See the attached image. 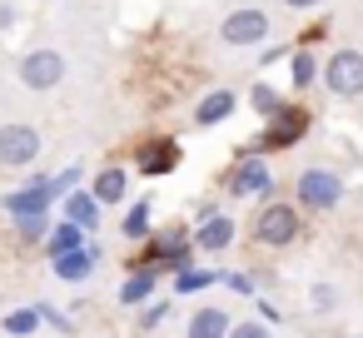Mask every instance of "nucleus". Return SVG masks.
I'll return each instance as SVG.
<instances>
[{
    "label": "nucleus",
    "instance_id": "obj_12",
    "mask_svg": "<svg viewBox=\"0 0 363 338\" xmlns=\"http://www.w3.org/2000/svg\"><path fill=\"white\" fill-rule=\"evenodd\" d=\"M60 219L75 224V229H85V234H95V229H100V199H95L90 189H75V194L60 199Z\"/></svg>",
    "mask_w": 363,
    "mask_h": 338
},
{
    "label": "nucleus",
    "instance_id": "obj_28",
    "mask_svg": "<svg viewBox=\"0 0 363 338\" xmlns=\"http://www.w3.org/2000/svg\"><path fill=\"white\" fill-rule=\"evenodd\" d=\"M229 338H274V328H269L264 318H239V323L229 328Z\"/></svg>",
    "mask_w": 363,
    "mask_h": 338
},
{
    "label": "nucleus",
    "instance_id": "obj_11",
    "mask_svg": "<svg viewBox=\"0 0 363 338\" xmlns=\"http://www.w3.org/2000/svg\"><path fill=\"white\" fill-rule=\"evenodd\" d=\"M60 80H65V55H60V50H30V55L21 60V85H26V90L45 95V90H55Z\"/></svg>",
    "mask_w": 363,
    "mask_h": 338
},
{
    "label": "nucleus",
    "instance_id": "obj_23",
    "mask_svg": "<svg viewBox=\"0 0 363 338\" xmlns=\"http://www.w3.org/2000/svg\"><path fill=\"white\" fill-rule=\"evenodd\" d=\"M150 214H155V204L150 199H135L125 209V219H120V234L125 239H150Z\"/></svg>",
    "mask_w": 363,
    "mask_h": 338
},
{
    "label": "nucleus",
    "instance_id": "obj_17",
    "mask_svg": "<svg viewBox=\"0 0 363 338\" xmlns=\"http://www.w3.org/2000/svg\"><path fill=\"white\" fill-rule=\"evenodd\" d=\"M95 264H100V249H95V244H85L80 254H65V259H50V269H55V278H65V283H85V278L95 274Z\"/></svg>",
    "mask_w": 363,
    "mask_h": 338
},
{
    "label": "nucleus",
    "instance_id": "obj_10",
    "mask_svg": "<svg viewBox=\"0 0 363 338\" xmlns=\"http://www.w3.org/2000/svg\"><path fill=\"white\" fill-rule=\"evenodd\" d=\"M179 159H184V150H179V140H169V135H155V140H145V145L135 150V169H140L145 179H164V174H174Z\"/></svg>",
    "mask_w": 363,
    "mask_h": 338
},
{
    "label": "nucleus",
    "instance_id": "obj_33",
    "mask_svg": "<svg viewBox=\"0 0 363 338\" xmlns=\"http://www.w3.org/2000/svg\"><path fill=\"white\" fill-rule=\"evenodd\" d=\"M284 55H289V45H269V50L259 55V65H274V60H284Z\"/></svg>",
    "mask_w": 363,
    "mask_h": 338
},
{
    "label": "nucleus",
    "instance_id": "obj_9",
    "mask_svg": "<svg viewBox=\"0 0 363 338\" xmlns=\"http://www.w3.org/2000/svg\"><path fill=\"white\" fill-rule=\"evenodd\" d=\"M219 40L224 45H259V40H269V11H259V6L229 11L224 26H219Z\"/></svg>",
    "mask_w": 363,
    "mask_h": 338
},
{
    "label": "nucleus",
    "instance_id": "obj_25",
    "mask_svg": "<svg viewBox=\"0 0 363 338\" xmlns=\"http://www.w3.org/2000/svg\"><path fill=\"white\" fill-rule=\"evenodd\" d=\"M16 234L26 244H45L50 239V214H35V219H16Z\"/></svg>",
    "mask_w": 363,
    "mask_h": 338
},
{
    "label": "nucleus",
    "instance_id": "obj_8",
    "mask_svg": "<svg viewBox=\"0 0 363 338\" xmlns=\"http://www.w3.org/2000/svg\"><path fill=\"white\" fill-rule=\"evenodd\" d=\"M35 159H40V130L35 125H21V120L0 125V164L6 169H30Z\"/></svg>",
    "mask_w": 363,
    "mask_h": 338
},
{
    "label": "nucleus",
    "instance_id": "obj_31",
    "mask_svg": "<svg viewBox=\"0 0 363 338\" xmlns=\"http://www.w3.org/2000/svg\"><path fill=\"white\" fill-rule=\"evenodd\" d=\"M40 318H45V323H50V328H55V333H65V338H70V333H75V323H70V318H65V313H60V308H55V303H40Z\"/></svg>",
    "mask_w": 363,
    "mask_h": 338
},
{
    "label": "nucleus",
    "instance_id": "obj_7",
    "mask_svg": "<svg viewBox=\"0 0 363 338\" xmlns=\"http://www.w3.org/2000/svg\"><path fill=\"white\" fill-rule=\"evenodd\" d=\"M50 204H60V199H55V179H50V174H30V184H21L16 194L0 199V209H6L11 219H35V214H50Z\"/></svg>",
    "mask_w": 363,
    "mask_h": 338
},
{
    "label": "nucleus",
    "instance_id": "obj_14",
    "mask_svg": "<svg viewBox=\"0 0 363 338\" xmlns=\"http://www.w3.org/2000/svg\"><path fill=\"white\" fill-rule=\"evenodd\" d=\"M234 110H239V95H234V90H209V95L194 105V125H199V130H214V125L234 120Z\"/></svg>",
    "mask_w": 363,
    "mask_h": 338
},
{
    "label": "nucleus",
    "instance_id": "obj_19",
    "mask_svg": "<svg viewBox=\"0 0 363 338\" xmlns=\"http://www.w3.org/2000/svg\"><path fill=\"white\" fill-rule=\"evenodd\" d=\"M224 274H214V269H199V264H184L174 278H169V293L174 298H189V293H204L209 283H219Z\"/></svg>",
    "mask_w": 363,
    "mask_h": 338
},
{
    "label": "nucleus",
    "instance_id": "obj_6",
    "mask_svg": "<svg viewBox=\"0 0 363 338\" xmlns=\"http://www.w3.org/2000/svg\"><path fill=\"white\" fill-rule=\"evenodd\" d=\"M323 85L338 100H358L363 95V50H333L323 60Z\"/></svg>",
    "mask_w": 363,
    "mask_h": 338
},
{
    "label": "nucleus",
    "instance_id": "obj_20",
    "mask_svg": "<svg viewBox=\"0 0 363 338\" xmlns=\"http://www.w3.org/2000/svg\"><path fill=\"white\" fill-rule=\"evenodd\" d=\"M90 239H85V229H75V224H55L50 229V239H45V259H65V254H80Z\"/></svg>",
    "mask_w": 363,
    "mask_h": 338
},
{
    "label": "nucleus",
    "instance_id": "obj_22",
    "mask_svg": "<svg viewBox=\"0 0 363 338\" xmlns=\"http://www.w3.org/2000/svg\"><path fill=\"white\" fill-rule=\"evenodd\" d=\"M289 75H294V90H313V80H323V65L313 60V50H294Z\"/></svg>",
    "mask_w": 363,
    "mask_h": 338
},
{
    "label": "nucleus",
    "instance_id": "obj_29",
    "mask_svg": "<svg viewBox=\"0 0 363 338\" xmlns=\"http://www.w3.org/2000/svg\"><path fill=\"white\" fill-rule=\"evenodd\" d=\"M219 283H224L229 293H239V298H254V293H259V283H254V274H224Z\"/></svg>",
    "mask_w": 363,
    "mask_h": 338
},
{
    "label": "nucleus",
    "instance_id": "obj_27",
    "mask_svg": "<svg viewBox=\"0 0 363 338\" xmlns=\"http://www.w3.org/2000/svg\"><path fill=\"white\" fill-rule=\"evenodd\" d=\"M164 318H169V298H155V303H145V308H140V328H145V333H155Z\"/></svg>",
    "mask_w": 363,
    "mask_h": 338
},
{
    "label": "nucleus",
    "instance_id": "obj_32",
    "mask_svg": "<svg viewBox=\"0 0 363 338\" xmlns=\"http://www.w3.org/2000/svg\"><path fill=\"white\" fill-rule=\"evenodd\" d=\"M214 214H219V204H214V199H199V204H194V224H209Z\"/></svg>",
    "mask_w": 363,
    "mask_h": 338
},
{
    "label": "nucleus",
    "instance_id": "obj_4",
    "mask_svg": "<svg viewBox=\"0 0 363 338\" xmlns=\"http://www.w3.org/2000/svg\"><path fill=\"white\" fill-rule=\"evenodd\" d=\"M294 199H298L303 214H328V209H338V199H343V174L313 164V169H303V174L294 179Z\"/></svg>",
    "mask_w": 363,
    "mask_h": 338
},
{
    "label": "nucleus",
    "instance_id": "obj_1",
    "mask_svg": "<svg viewBox=\"0 0 363 338\" xmlns=\"http://www.w3.org/2000/svg\"><path fill=\"white\" fill-rule=\"evenodd\" d=\"M189 254H194V234L189 229H164V234H150L145 244H140V254H135V264L130 269H160V274H179L184 264H189Z\"/></svg>",
    "mask_w": 363,
    "mask_h": 338
},
{
    "label": "nucleus",
    "instance_id": "obj_13",
    "mask_svg": "<svg viewBox=\"0 0 363 338\" xmlns=\"http://www.w3.org/2000/svg\"><path fill=\"white\" fill-rule=\"evenodd\" d=\"M234 234H239L234 214H214L209 224H194V249H199V254H224V249L234 244Z\"/></svg>",
    "mask_w": 363,
    "mask_h": 338
},
{
    "label": "nucleus",
    "instance_id": "obj_3",
    "mask_svg": "<svg viewBox=\"0 0 363 338\" xmlns=\"http://www.w3.org/2000/svg\"><path fill=\"white\" fill-rule=\"evenodd\" d=\"M308 130H313V115H308L303 105H284V110L259 130V140L244 145V154H279V150H294Z\"/></svg>",
    "mask_w": 363,
    "mask_h": 338
},
{
    "label": "nucleus",
    "instance_id": "obj_35",
    "mask_svg": "<svg viewBox=\"0 0 363 338\" xmlns=\"http://www.w3.org/2000/svg\"><path fill=\"white\" fill-rule=\"evenodd\" d=\"M284 6H289V11H318L323 0H284Z\"/></svg>",
    "mask_w": 363,
    "mask_h": 338
},
{
    "label": "nucleus",
    "instance_id": "obj_34",
    "mask_svg": "<svg viewBox=\"0 0 363 338\" xmlns=\"http://www.w3.org/2000/svg\"><path fill=\"white\" fill-rule=\"evenodd\" d=\"M259 318H264V323H279V318H284V313H279V308H274V303H269V298H259Z\"/></svg>",
    "mask_w": 363,
    "mask_h": 338
},
{
    "label": "nucleus",
    "instance_id": "obj_2",
    "mask_svg": "<svg viewBox=\"0 0 363 338\" xmlns=\"http://www.w3.org/2000/svg\"><path fill=\"white\" fill-rule=\"evenodd\" d=\"M298 234H303V209L298 204H284V199H264L259 204V214H254V244L289 249Z\"/></svg>",
    "mask_w": 363,
    "mask_h": 338
},
{
    "label": "nucleus",
    "instance_id": "obj_15",
    "mask_svg": "<svg viewBox=\"0 0 363 338\" xmlns=\"http://www.w3.org/2000/svg\"><path fill=\"white\" fill-rule=\"evenodd\" d=\"M160 269H130V278L120 283V303L125 308H145V303H155V288H160Z\"/></svg>",
    "mask_w": 363,
    "mask_h": 338
},
{
    "label": "nucleus",
    "instance_id": "obj_26",
    "mask_svg": "<svg viewBox=\"0 0 363 338\" xmlns=\"http://www.w3.org/2000/svg\"><path fill=\"white\" fill-rule=\"evenodd\" d=\"M80 179H85V164L75 159L70 169H60V174H55V199H65V194H75V189H80Z\"/></svg>",
    "mask_w": 363,
    "mask_h": 338
},
{
    "label": "nucleus",
    "instance_id": "obj_24",
    "mask_svg": "<svg viewBox=\"0 0 363 338\" xmlns=\"http://www.w3.org/2000/svg\"><path fill=\"white\" fill-rule=\"evenodd\" d=\"M249 105H254V115H264V120H274V115L284 110V95H279L274 85H264V80H259V85L249 90Z\"/></svg>",
    "mask_w": 363,
    "mask_h": 338
},
{
    "label": "nucleus",
    "instance_id": "obj_30",
    "mask_svg": "<svg viewBox=\"0 0 363 338\" xmlns=\"http://www.w3.org/2000/svg\"><path fill=\"white\" fill-rule=\"evenodd\" d=\"M308 303H313V308H323V313H328V308H333V303H338V288H333V283H313V288H308Z\"/></svg>",
    "mask_w": 363,
    "mask_h": 338
},
{
    "label": "nucleus",
    "instance_id": "obj_21",
    "mask_svg": "<svg viewBox=\"0 0 363 338\" xmlns=\"http://www.w3.org/2000/svg\"><path fill=\"white\" fill-rule=\"evenodd\" d=\"M40 303H26V308H11L6 318H0V328H6L11 338H30V333H40Z\"/></svg>",
    "mask_w": 363,
    "mask_h": 338
},
{
    "label": "nucleus",
    "instance_id": "obj_36",
    "mask_svg": "<svg viewBox=\"0 0 363 338\" xmlns=\"http://www.w3.org/2000/svg\"><path fill=\"white\" fill-rule=\"evenodd\" d=\"M11 21H16V11H11V6H0V30H6Z\"/></svg>",
    "mask_w": 363,
    "mask_h": 338
},
{
    "label": "nucleus",
    "instance_id": "obj_18",
    "mask_svg": "<svg viewBox=\"0 0 363 338\" xmlns=\"http://www.w3.org/2000/svg\"><path fill=\"white\" fill-rule=\"evenodd\" d=\"M125 189H130V174H125L120 164H105V169L95 174V184H90V194L100 199V209L120 204V199H125Z\"/></svg>",
    "mask_w": 363,
    "mask_h": 338
},
{
    "label": "nucleus",
    "instance_id": "obj_5",
    "mask_svg": "<svg viewBox=\"0 0 363 338\" xmlns=\"http://www.w3.org/2000/svg\"><path fill=\"white\" fill-rule=\"evenodd\" d=\"M224 189L234 199H269L274 194V169L264 154H239V164L224 174Z\"/></svg>",
    "mask_w": 363,
    "mask_h": 338
},
{
    "label": "nucleus",
    "instance_id": "obj_16",
    "mask_svg": "<svg viewBox=\"0 0 363 338\" xmlns=\"http://www.w3.org/2000/svg\"><path fill=\"white\" fill-rule=\"evenodd\" d=\"M229 328H234V318H229L224 308L199 303V308H194V318L184 323V338H229Z\"/></svg>",
    "mask_w": 363,
    "mask_h": 338
}]
</instances>
